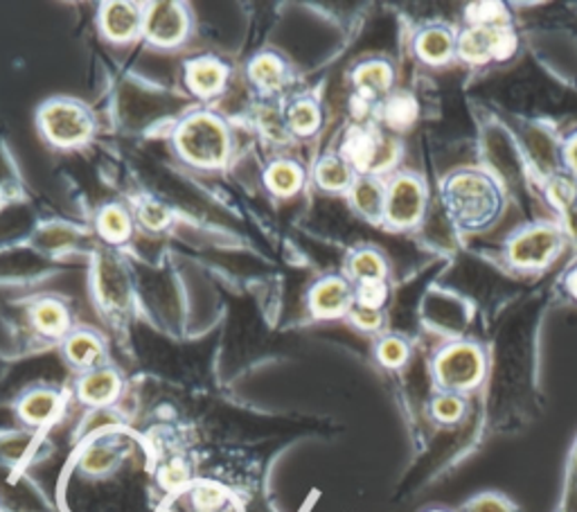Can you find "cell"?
<instances>
[{"mask_svg":"<svg viewBox=\"0 0 577 512\" xmlns=\"http://www.w3.org/2000/svg\"><path fill=\"white\" fill-rule=\"evenodd\" d=\"M445 199L449 213L465 226H483L499 213L501 195L483 173H458L449 179Z\"/></svg>","mask_w":577,"mask_h":512,"instance_id":"cell-1","label":"cell"},{"mask_svg":"<svg viewBox=\"0 0 577 512\" xmlns=\"http://www.w3.org/2000/svg\"><path fill=\"white\" fill-rule=\"evenodd\" d=\"M179 147L186 158L199 165H219L226 156L228 140L223 127L215 118L197 116L183 125L179 134Z\"/></svg>","mask_w":577,"mask_h":512,"instance_id":"cell-2","label":"cell"},{"mask_svg":"<svg viewBox=\"0 0 577 512\" xmlns=\"http://www.w3.org/2000/svg\"><path fill=\"white\" fill-rule=\"evenodd\" d=\"M436 377L447 393L469 391L483 377V355L476 346H451L436 362Z\"/></svg>","mask_w":577,"mask_h":512,"instance_id":"cell-3","label":"cell"},{"mask_svg":"<svg viewBox=\"0 0 577 512\" xmlns=\"http://www.w3.org/2000/svg\"><path fill=\"white\" fill-rule=\"evenodd\" d=\"M517 39L515 35L504 26V28H480L471 26L462 32L458 41V52L465 61L480 63L491 57L506 59L515 52Z\"/></svg>","mask_w":577,"mask_h":512,"instance_id":"cell-4","label":"cell"},{"mask_svg":"<svg viewBox=\"0 0 577 512\" xmlns=\"http://www.w3.org/2000/svg\"><path fill=\"white\" fill-rule=\"evenodd\" d=\"M561 237L553 226H537L519 233L510 244V260L517 267L535 269L548 265L561 248Z\"/></svg>","mask_w":577,"mask_h":512,"instance_id":"cell-5","label":"cell"},{"mask_svg":"<svg viewBox=\"0 0 577 512\" xmlns=\"http://www.w3.org/2000/svg\"><path fill=\"white\" fill-rule=\"evenodd\" d=\"M43 129L59 145H72L84 140L91 131L89 114L74 102L59 100L43 111Z\"/></svg>","mask_w":577,"mask_h":512,"instance_id":"cell-6","label":"cell"},{"mask_svg":"<svg viewBox=\"0 0 577 512\" xmlns=\"http://www.w3.org/2000/svg\"><path fill=\"white\" fill-rule=\"evenodd\" d=\"M425 208L422 186L414 177H399L386 195V217L392 226H414Z\"/></svg>","mask_w":577,"mask_h":512,"instance_id":"cell-7","label":"cell"},{"mask_svg":"<svg viewBox=\"0 0 577 512\" xmlns=\"http://www.w3.org/2000/svg\"><path fill=\"white\" fill-rule=\"evenodd\" d=\"M186 26H188V19L181 8L170 6V3H160V6L151 8V12L147 14L145 30L151 41H156L160 46H170V43H177L183 39Z\"/></svg>","mask_w":577,"mask_h":512,"instance_id":"cell-8","label":"cell"},{"mask_svg":"<svg viewBox=\"0 0 577 512\" xmlns=\"http://www.w3.org/2000/svg\"><path fill=\"white\" fill-rule=\"evenodd\" d=\"M311 305H314V312L320 314V316H332V314H341L348 303H350V289L344 280H337V278H329V280H322L316 289H314V296H311Z\"/></svg>","mask_w":577,"mask_h":512,"instance_id":"cell-9","label":"cell"},{"mask_svg":"<svg viewBox=\"0 0 577 512\" xmlns=\"http://www.w3.org/2000/svg\"><path fill=\"white\" fill-rule=\"evenodd\" d=\"M120 391V380L111 371H93L79 382V397L89 404H109Z\"/></svg>","mask_w":577,"mask_h":512,"instance_id":"cell-10","label":"cell"},{"mask_svg":"<svg viewBox=\"0 0 577 512\" xmlns=\"http://www.w3.org/2000/svg\"><path fill=\"white\" fill-rule=\"evenodd\" d=\"M140 28V14L133 6L127 3H113L105 12V30L111 39H129Z\"/></svg>","mask_w":577,"mask_h":512,"instance_id":"cell-11","label":"cell"},{"mask_svg":"<svg viewBox=\"0 0 577 512\" xmlns=\"http://www.w3.org/2000/svg\"><path fill=\"white\" fill-rule=\"evenodd\" d=\"M68 360L79 368H96L102 360V344L93 334H74L66 344Z\"/></svg>","mask_w":577,"mask_h":512,"instance_id":"cell-12","label":"cell"},{"mask_svg":"<svg viewBox=\"0 0 577 512\" xmlns=\"http://www.w3.org/2000/svg\"><path fill=\"white\" fill-rule=\"evenodd\" d=\"M454 50V37L445 28H429L418 39V52L429 63H442Z\"/></svg>","mask_w":577,"mask_h":512,"instance_id":"cell-13","label":"cell"},{"mask_svg":"<svg viewBox=\"0 0 577 512\" xmlns=\"http://www.w3.org/2000/svg\"><path fill=\"white\" fill-rule=\"evenodd\" d=\"M188 79L197 93L212 96L215 91L221 89V83L226 79V70L215 61H197V63H192Z\"/></svg>","mask_w":577,"mask_h":512,"instance_id":"cell-14","label":"cell"},{"mask_svg":"<svg viewBox=\"0 0 577 512\" xmlns=\"http://www.w3.org/2000/svg\"><path fill=\"white\" fill-rule=\"evenodd\" d=\"M318 184L327 190H344L350 186L352 177H350V167L344 158H335L329 156L318 165Z\"/></svg>","mask_w":577,"mask_h":512,"instance_id":"cell-15","label":"cell"},{"mask_svg":"<svg viewBox=\"0 0 577 512\" xmlns=\"http://www.w3.org/2000/svg\"><path fill=\"white\" fill-rule=\"evenodd\" d=\"M352 197H355V204L357 208L366 215V217H379L386 208V199H384V193L379 188L377 181L372 179H361L355 190H352Z\"/></svg>","mask_w":577,"mask_h":512,"instance_id":"cell-16","label":"cell"},{"mask_svg":"<svg viewBox=\"0 0 577 512\" xmlns=\"http://www.w3.org/2000/svg\"><path fill=\"white\" fill-rule=\"evenodd\" d=\"M390 68L386 63H366L357 70V83L366 96L384 93L390 87Z\"/></svg>","mask_w":577,"mask_h":512,"instance_id":"cell-17","label":"cell"},{"mask_svg":"<svg viewBox=\"0 0 577 512\" xmlns=\"http://www.w3.org/2000/svg\"><path fill=\"white\" fill-rule=\"evenodd\" d=\"M267 181L276 195H291L300 188L302 175L294 163H278L269 169Z\"/></svg>","mask_w":577,"mask_h":512,"instance_id":"cell-18","label":"cell"},{"mask_svg":"<svg viewBox=\"0 0 577 512\" xmlns=\"http://www.w3.org/2000/svg\"><path fill=\"white\" fill-rule=\"evenodd\" d=\"M416 116H418V107H416V102L410 100L408 96H397V98H392V100L386 105V120H388V125L395 127V129L408 127L410 122L416 120Z\"/></svg>","mask_w":577,"mask_h":512,"instance_id":"cell-19","label":"cell"},{"mask_svg":"<svg viewBox=\"0 0 577 512\" xmlns=\"http://www.w3.org/2000/svg\"><path fill=\"white\" fill-rule=\"evenodd\" d=\"M282 63L271 57V55H265V57H258L251 66V75L253 79L260 83V87H269V89H276L280 87L282 81Z\"/></svg>","mask_w":577,"mask_h":512,"instance_id":"cell-20","label":"cell"},{"mask_svg":"<svg viewBox=\"0 0 577 512\" xmlns=\"http://www.w3.org/2000/svg\"><path fill=\"white\" fill-rule=\"evenodd\" d=\"M34 321H37V325L41 327V332H46V334H61L63 329H66V325H68V321H66V312H63V307L61 305H57V303H41L39 307H37V312H34Z\"/></svg>","mask_w":577,"mask_h":512,"instance_id":"cell-21","label":"cell"},{"mask_svg":"<svg viewBox=\"0 0 577 512\" xmlns=\"http://www.w3.org/2000/svg\"><path fill=\"white\" fill-rule=\"evenodd\" d=\"M352 274L364 283V280H381L384 274H386V267H384V260L379 258L377 253L372 250H361L355 255L352 260Z\"/></svg>","mask_w":577,"mask_h":512,"instance_id":"cell-22","label":"cell"},{"mask_svg":"<svg viewBox=\"0 0 577 512\" xmlns=\"http://www.w3.org/2000/svg\"><path fill=\"white\" fill-rule=\"evenodd\" d=\"M100 228L111 242H120L129 235V219L120 208H107L100 217Z\"/></svg>","mask_w":577,"mask_h":512,"instance_id":"cell-23","label":"cell"},{"mask_svg":"<svg viewBox=\"0 0 577 512\" xmlns=\"http://www.w3.org/2000/svg\"><path fill=\"white\" fill-rule=\"evenodd\" d=\"M465 413V404L462 400L456 395V393H442L440 397L434 400V415L440 420V422H458Z\"/></svg>","mask_w":577,"mask_h":512,"instance_id":"cell-24","label":"cell"},{"mask_svg":"<svg viewBox=\"0 0 577 512\" xmlns=\"http://www.w3.org/2000/svg\"><path fill=\"white\" fill-rule=\"evenodd\" d=\"M377 357H379V362H381L384 366L397 368V366H401V364L406 362L408 348H406L404 341H399V338H395V336H388V338H384L381 344H379Z\"/></svg>","mask_w":577,"mask_h":512,"instance_id":"cell-25","label":"cell"},{"mask_svg":"<svg viewBox=\"0 0 577 512\" xmlns=\"http://www.w3.org/2000/svg\"><path fill=\"white\" fill-rule=\"evenodd\" d=\"M388 296V289L384 285V280H364L357 289V303L359 307H366V309H379L384 305Z\"/></svg>","mask_w":577,"mask_h":512,"instance_id":"cell-26","label":"cell"},{"mask_svg":"<svg viewBox=\"0 0 577 512\" xmlns=\"http://www.w3.org/2000/svg\"><path fill=\"white\" fill-rule=\"evenodd\" d=\"M54 408V397L50 393H32L26 402H23V417L30 422H41L48 417V413Z\"/></svg>","mask_w":577,"mask_h":512,"instance_id":"cell-27","label":"cell"},{"mask_svg":"<svg viewBox=\"0 0 577 512\" xmlns=\"http://www.w3.org/2000/svg\"><path fill=\"white\" fill-rule=\"evenodd\" d=\"M291 125L298 134H309L318 127V109L309 102H300L291 109Z\"/></svg>","mask_w":577,"mask_h":512,"instance_id":"cell-28","label":"cell"},{"mask_svg":"<svg viewBox=\"0 0 577 512\" xmlns=\"http://www.w3.org/2000/svg\"><path fill=\"white\" fill-rule=\"evenodd\" d=\"M465 512H513V508L508 505V501H504L501 496H494V494H485L474 499Z\"/></svg>","mask_w":577,"mask_h":512,"instance_id":"cell-29","label":"cell"},{"mask_svg":"<svg viewBox=\"0 0 577 512\" xmlns=\"http://www.w3.org/2000/svg\"><path fill=\"white\" fill-rule=\"evenodd\" d=\"M352 321H355L359 327H364V329H375V327L381 325L379 312L366 309V307H357V309L352 312Z\"/></svg>","mask_w":577,"mask_h":512,"instance_id":"cell-30","label":"cell"},{"mask_svg":"<svg viewBox=\"0 0 577 512\" xmlns=\"http://www.w3.org/2000/svg\"><path fill=\"white\" fill-rule=\"evenodd\" d=\"M140 217H142V221H145L147 226H151V228H160L165 221H168V213H165L160 206H153V204L145 206V208L140 210Z\"/></svg>","mask_w":577,"mask_h":512,"instance_id":"cell-31","label":"cell"},{"mask_svg":"<svg viewBox=\"0 0 577 512\" xmlns=\"http://www.w3.org/2000/svg\"><path fill=\"white\" fill-rule=\"evenodd\" d=\"M566 160H568L573 173H577V136L570 138V142L566 145Z\"/></svg>","mask_w":577,"mask_h":512,"instance_id":"cell-32","label":"cell"},{"mask_svg":"<svg viewBox=\"0 0 577 512\" xmlns=\"http://www.w3.org/2000/svg\"><path fill=\"white\" fill-rule=\"evenodd\" d=\"M570 285H573V289H575V294H577V272L573 274V278H570Z\"/></svg>","mask_w":577,"mask_h":512,"instance_id":"cell-33","label":"cell"},{"mask_svg":"<svg viewBox=\"0 0 577 512\" xmlns=\"http://www.w3.org/2000/svg\"><path fill=\"white\" fill-rule=\"evenodd\" d=\"M429 512H445V510H429Z\"/></svg>","mask_w":577,"mask_h":512,"instance_id":"cell-34","label":"cell"}]
</instances>
